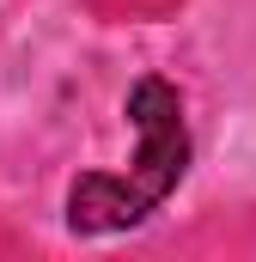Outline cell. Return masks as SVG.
<instances>
[{
    "label": "cell",
    "instance_id": "obj_1",
    "mask_svg": "<svg viewBox=\"0 0 256 262\" xmlns=\"http://www.w3.org/2000/svg\"><path fill=\"white\" fill-rule=\"evenodd\" d=\"M128 122L140 134L134 165H128L122 177L92 171V177H79V183L67 189V226H73V232H92V238L128 232V226H140L159 201L183 183V171H189V128H183V98H177V85L159 79V73L134 79V85H128Z\"/></svg>",
    "mask_w": 256,
    "mask_h": 262
}]
</instances>
